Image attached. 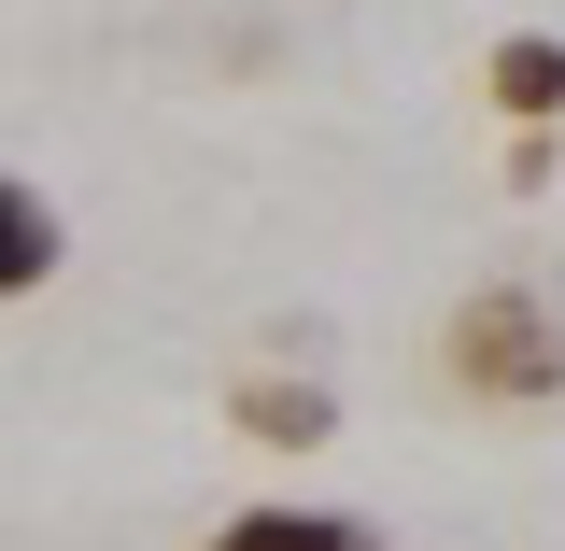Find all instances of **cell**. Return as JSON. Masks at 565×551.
Segmentation results:
<instances>
[{
    "label": "cell",
    "mask_w": 565,
    "mask_h": 551,
    "mask_svg": "<svg viewBox=\"0 0 565 551\" xmlns=\"http://www.w3.org/2000/svg\"><path fill=\"white\" fill-rule=\"evenodd\" d=\"M438 382L481 396V411H552L565 396V311L537 283H467L438 311Z\"/></svg>",
    "instance_id": "cell-1"
},
{
    "label": "cell",
    "mask_w": 565,
    "mask_h": 551,
    "mask_svg": "<svg viewBox=\"0 0 565 551\" xmlns=\"http://www.w3.org/2000/svg\"><path fill=\"white\" fill-rule=\"evenodd\" d=\"M226 424H241L255 453H326V438H340V396H326L311 368H241V382H226Z\"/></svg>",
    "instance_id": "cell-2"
},
{
    "label": "cell",
    "mask_w": 565,
    "mask_h": 551,
    "mask_svg": "<svg viewBox=\"0 0 565 551\" xmlns=\"http://www.w3.org/2000/svg\"><path fill=\"white\" fill-rule=\"evenodd\" d=\"M199 551H396L367 509H311V495H255V509H226Z\"/></svg>",
    "instance_id": "cell-3"
},
{
    "label": "cell",
    "mask_w": 565,
    "mask_h": 551,
    "mask_svg": "<svg viewBox=\"0 0 565 551\" xmlns=\"http://www.w3.org/2000/svg\"><path fill=\"white\" fill-rule=\"evenodd\" d=\"M71 269V212L29 184V170H0V311L14 297H43V283Z\"/></svg>",
    "instance_id": "cell-4"
},
{
    "label": "cell",
    "mask_w": 565,
    "mask_h": 551,
    "mask_svg": "<svg viewBox=\"0 0 565 551\" xmlns=\"http://www.w3.org/2000/svg\"><path fill=\"white\" fill-rule=\"evenodd\" d=\"M481 99L509 114V128H565V29H509L481 57Z\"/></svg>",
    "instance_id": "cell-5"
}]
</instances>
